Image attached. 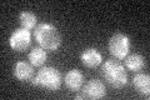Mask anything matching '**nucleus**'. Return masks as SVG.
I'll return each mask as SVG.
<instances>
[{
    "label": "nucleus",
    "mask_w": 150,
    "mask_h": 100,
    "mask_svg": "<svg viewBox=\"0 0 150 100\" xmlns=\"http://www.w3.org/2000/svg\"><path fill=\"white\" fill-rule=\"evenodd\" d=\"M28 59H29L30 64L33 66H43L45 64L46 59H48V54H46V50L43 49L40 46H36V48H33L30 50L29 55H28Z\"/></svg>",
    "instance_id": "nucleus-11"
},
{
    "label": "nucleus",
    "mask_w": 150,
    "mask_h": 100,
    "mask_svg": "<svg viewBox=\"0 0 150 100\" xmlns=\"http://www.w3.org/2000/svg\"><path fill=\"white\" fill-rule=\"evenodd\" d=\"M133 85H134L135 90H137L139 94H142L146 99H149V95H150V77L148 74L138 73L133 78Z\"/></svg>",
    "instance_id": "nucleus-10"
},
{
    "label": "nucleus",
    "mask_w": 150,
    "mask_h": 100,
    "mask_svg": "<svg viewBox=\"0 0 150 100\" xmlns=\"http://www.w3.org/2000/svg\"><path fill=\"white\" fill-rule=\"evenodd\" d=\"M81 99H85V98H84V95H83V93L75 95V100H81Z\"/></svg>",
    "instance_id": "nucleus-14"
},
{
    "label": "nucleus",
    "mask_w": 150,
    "mask_h": 100,
    "mask_svg": "<svg viewBox=\"0 0 150 100\" xmlns=\"http://www.w3.org/2000/svg\"><path fill=\"white\" fill-rule=\"evenodd\" d=\"M81 93H83L85 99L98 100V99H103L106 95V88L100 80L90 79L85 85H84Z\"/></svg>",
    "instance_id": "nucleus-6"
},
{
    "label": "nucleus",
    "mask_w": 150,
    "mask_h": 100,
    "mask_svg": "<svg viewBox=\"0 0 150 100\" xmlns=\"http://www.w3.org/2000/svg\"><path fill=\"white\" fill-rule=\"evenodd\" d=\"M144 66H145V60L143 55L135 53V54H130L125 58V68L130 71L139 73L140 70H143Z\"/></svg>",
    "instance_id": "nucleus-12"
},
{
    "label": "nucleus",
    "mask_w": 150,
    "mask_h": 100,
    "mask_svg": "<svg viewBox=\"0 0 150 100\" xmlns=\"http://www.w3.org/2000/svg\"><path fill=\"white\" fill-rule=\"evenodd\" d=\"M101 75L112 88L121 89L128 84V73L125 70V66L116 59H109L103 64Z\"/></svg>",
    "instance_id": "nucleus-2"
},
{
    "label": "nucleus",
    "mask_w": 150,
    "mask_h": 100,
    "mask_svg": "<svg viewBox=\"0 0 150 100\" xmlns=\"http://www.w3.org/2000/svg\"><path fill=\"white\" fill-rule=\"evenodd\" d=\"M130 46L131 43L129 36L123 34V33H116L109 39L108 49H109V53L116 60H123L129 55Z\"/></svg>",
    "instance_id": "nucleus-4"
},
{
    "label": "nucleus",
    "mask_w": 150,
    "mask_h": 100,
    "mask_svg": "<svg viewBox=\"0 0 150 100\" xmlns=\"http://www.w3.org/2000/svg\"><path fill=\"white\" fill-rule=\"evenodd\" d=\"M65 85L70 91H79L84 84V75L80 70L78 69H71L65 74Z\"/></svg>",
    "instance_id": "nucleus-9"
},
{
    "label": "nucleus",
    "mask_w": 150,
    "mask_h": 100,
    "mask_svg": "<svg viewBox=\"0 0 150 100\" xmlns=\"http://www.w3.org/2000/svg\"><path fill=\"white\" fill-rule=\"evenodd\" d=\"M13 74L19 82H30L34 78V66L26 61H18L13 68Z\"/></svg>",
    "instance_id": "nucleus-7"
},
{
    "label": "nucleus",
    "mask_w": 150,
    "mask_h": 100,
    "mask_svg": "<svg viewBox=\"0 0 150 100\" xmlns=\"http://www.w3.org/2000/svg\"><path fill=\"white\" fill-rule=\"evenodd\" d=\"M31 84L35 87H41L49 91H55L60 88L63 82L62 74L60 71L53 68V66H44L40 70H38V73L31 80Z\"/></svg>",
    "instance_id": "nucleus-3"
},
{
    "label": "nucleus",
    "mask_w": 150,
    "mask_h": 100,
    "mask_svg": "<svg viewBox=\"0 0 150 100\" xmlns=\"http://www.w3.org/2000/svg\"><path fill=\"white\" fill-rule=\"evenodd\" d=\"M30 43L31 33L26 29H23V28L16 29L9 39V44H10L11 49L15 51H25L30 46Z\"/></svg>",
    "instance_id": "nucleus-5"
},
{
    "label": "nucleus",
    "mask_w": 150,
    "mask_h": 100,
    "mask_svg": "<svg viewBox=\"0 0 150 100\" xmlns=\"http://www.w3.org/2000/svg\"><path fill=\"white\" fill-rule=\"evenodd\" d=\"M34 36L40 48L45 50L55 51L62 45V35L56 26L50 23L39 24L34 30Z\"/></svg>",
    "instance_id": "nucleus-1"
},
{
    "label": "nucleus",
    "mask_w": 150,
    "mask_h": 100,
    "mask_svg": "<svg viewBox=\"0 0 150 100\" xmlns=\"http://www.w3.org/2000/svg\"><path fill=\"white\" fill-rule=\"evenodd\" d=\"M80 60L86 68H96L103 63V55L95 48H88L81 53Z\"/></svg>",
    "instance_id": "nucleus-8"
},
{
    "label": "nucleus",
    "mask_w": 150,
    "mask_h": 100,
    "mask_svg": "<svg viewBox=\"0 0 150 100\" xmlns=\"http://www.w3.org/2000/svg\"><path fill=\"white\" fill-rule=\"evenodd\" d=\"M19 23L23 29H26V30H33L38 26L36 23H38V18L34 13L31 11H21L20 15H19Z\"/></svg>",
    "instance_id": "nucleus-13"
}]
</instances>
